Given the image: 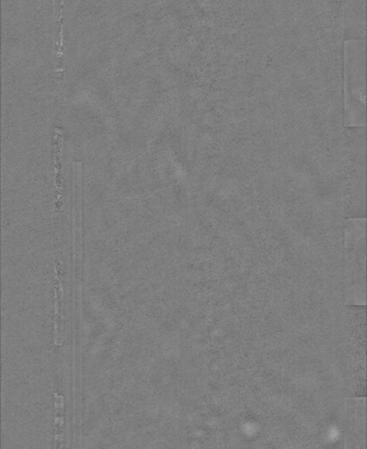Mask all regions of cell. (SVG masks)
Masks as SVG:
<instances>
[{"instance_id": "cell-2", "label": "cell", "mask_w": 367, "mask_h": 449, "mask_svg": "<svg viewBox=\"0 0 367 449\" xmlns=\"http://www.w3.org/2000/svg\"><path fill=\"white\" fill-rule=\"evenodd\" d=\"M63 131L59 128L54 129V175H56V189L57 201H61V151H63Z\"/></svg>"}, {"instance_id": "cell-1", "label": "cell", "mask_w": 367, "mask_h": 449, "mask_svg": "<svg viewBox=\"0 0 367 449\" xmlns=\"http://www.w3.org/2000/svg\"><path fill=\"white\" fill-rule=\"evenodd\" d=\"M54 449H64V397L54 393Z\"/></svg>"}]
</instances>
